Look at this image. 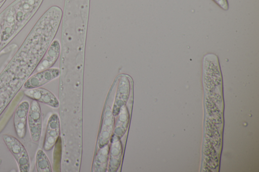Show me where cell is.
I'll list each match as a JSON object with an SVG mask.
<instances>
[{
    "label": "cell",
    "mask_w": 259,
    "mask_h": 172,
    "mask_svg": "<svg viewBox=\"0 0 259 172\" xmlns=\"http://www.w3.org/2000/svg\"><path fill=\"white\" fill-rule=\"evenodd\" d=\"M90 0H65L61 34V63H83Z\"/></svg>",
    "instance_id": "obj_1"
},
{
    "label": "cell",
    "mask_w": 259,
    "mask_h": 172,
    "mask_svg": "<svg viewBox=\"0 0 259 172\" xmlns=\"http://www.w3.org/2000/svg\"><path fill=\"white\" fill-rule=\"evenodd\" d=\"M44 0H15L11 4L20 32L36 13Z\"/></svg>",
    "instance_id": "obj_2"
},
{
    "label": "cell",
    "mask_w": 259,
    "mask_h": 172,
    "mask_svg": "<svg viewBox=\"0 0 259 172\" xmlns=\"http://www.w3.org/2000/svg\"><path fill=\"white\" fill-rule=\"evenodd\" d=\"M113 85L115 87V94L112 112L116 117L128 100L132 91L133 80L130 76L121 74L117 77Z\"/></svg>",
    "instance_id": "obj_3"
},
{
    "label": "cell",
    "mask_w": 259,
    "mask_h": 172,
    "mask_svg": "<svg viewBox=\"0 0 259 172\" xmlns=\"http://www.w3.org/2000/svg\"><path fill=\"white\" fill-rule=\"evenodd\" d=\"M3 141L15 159L20 172H28L30 160L28 153L23 144L16 137L8 134L3 135Z\"/></svg>",
    "instance_id": "obj_4"
},
{
    "label": "cell",
    "mask_w": 259,
    "mask_h": 172,
    "mask_svg": "<svg viewBox=\"0 0 259 172\" xmlns=\"http://www.w3.org/2000/svg\"><path fill=\"white\" fill-rule=\"evenodd\" d=\"M2 17V31L1 50L19 33L15 11L11 4L1 13Z\"/></svg>",
    "instance_id": "obj_5"
},
{
    "label": "cell",
    "mask_w": 259,
    "mask_h": 172,
    "mask_svg": "<svg viewBox=\"0 0 259 172\" xmlns=\"http://www.w3.org/2000/svg\"><path fill=\"white\" fill-rule=\"evenodd\" d=\"M27 123L31 140L34 142L39 141L41 133V111L39 102L31 101L27 117Z\"/></svg>",
    "instance_id": "obj_6"
},
{
    "label": "cell",
    "mask_w": 259,
    "mask_h": 172,
    "mask_svg": "<svg viewBox=\"0 0 259 172\" xmlns=\"http://www.w3.org/2000/svg\"><path fill=\"white\" fill-rule=\"evenodd\" d=\"M59 75L60 70L56 68H51L37 72L27 79L23 87L25 89L40 87L57 78Z\"/></svg>",
    "instance_id": "obj_7"
},
{
    "label": "cell",
    "mask_w": 259,
    "mask_h": 172,
    "mask_svg": "<svg viewBox=\"0 0 259 172\" xmlns=\"http://www.w3.org/2000/svg\"><path fill=\"white\" fill-rule=\"evenodd\" d=\"M114 116L109 106H107L103 115L101 125L98 139V145L100 148L108 144L114 131Z\"/></svg>",
    "instance_id": "obj_8"
},
{
    "label": "cell",
    "mask_w": 259,
    "mask_h": 172,
    "mask_svg": "<svg viewBox=\"0 0 259 172\" xmlns=\"http://www.w3.org/2000/svg\"><path fill=\"white\" fill-rule=\"evenodd\" d=\"M60 133V120L56 113H53L49 118L43 143V149L47 151L51 150L57 143Z\"/></svg>",
    "instance_id": "obj_9"
},
{
    "label": "cell",
    "mask_w": 259,
    "mask_h": 172,
    "mask_svg": "<svg viewBox=\"0 0 259 172\" xmlns=\"http://www.w3.org/2000/svg\"><path fill=\"white\" fill-rule=\"evenodd\" d=\"M29 106L27 101H23L18 104L14 112V129L17 137L20 139H23L26 135Z\"/></svg>",
    "instance_id": "obj_10"
},
{
    "label": "cell",
    "mask_w": 259,
    "mask_h": 172,
    "mask_svg": "<svg viewBox=\"0 0 259 172\" xmlns=\"http://www.w3.org/2000/svg\"><path fill=\"white\" fill-rule=\"evenodd\" d=\"M24 94L33 100L43 103L50 107L57 108L59 101L56 96L49 90L42 87L25 89Z\"/></svg>",
    "instance_id": "obj_11"
},
{
    "label": "cell",
    "mask_w": 259,
    "mask_h": 172,
    "mask_svg": "<svg viewBox=\"0 0 259 172\" xmlns=\"http://www.w3.org/2000/svg\"><path fill=\"white\" fill-rule=\"evenodd\" d=\"M109 148V162L108 171H116L120 165L122 156V146L120 138L113 134L110 139Z\"/></svg>",
    "instance_id": "obj_12"
},
{
    "label": "cell",
    "mask_w": 259,
    "mask_h": 172,
    "mask_svg": "<svg viewBox=\"0 0 259 172\" xmlns=\"http://www.w3.org/2000/svg\"><path fill=\"white\" fill-rule=\"evenodd\" d=\"M61 51V44L54 39L50 44L35 71L37 72L51 68L57 61Z\"/></svg>",
    "instance_id": "obj_13"
},
{
    "label": "cell",
    "mask_w": 259,
    "mask_h": 172,
    "mask_svg": "<svg viewBox=\"0 0 259 172\" xmlns=\"http://www.w3.org/2000/svg\"><path fill=\"white\" fill-rule=\"evenodd\" d=\"M117 116L113 132L114 134L121 138L127 130L130 121L129 112L126 105L121 108Z\"/></svg>",
    "instance_id": "obj_14"
},
{
    "label": "cell",
    "mask_w": 259,
    "mask_h": 172,
    "mask_svg": "<svg viewBox=\"0 0 259 172\" xmlns=\"http://www.w3.org/2000/svg\"><path fill=\"white\" fill-rule=\"evenodd\" d=\"M110 146L108 144L100 148L93 163L94 171L104 172L107 169Z\"/></svg>",
    "instance_id": "obj_15"
},
{
    "label": "cell",
    "mask_w": 259,
    "mask_h": 172,
    "mask_svg": "<svg viewBox=\"0 0 259 172\" xmlns=\"http://www.w3.org/2000/svg\"><path fill=\"white\" fill-rule=\"evenodd\" d=\"M35 166L37 172H51L49 159L42 149H38L35 155Z\"/></svg>",
    "instance_id": "obj_16"
},
{
    "label": "cell",
    "mask_w": 259,
    "mask_h": 172,
    "mask_svg": "<svg viewBox=\"0 0 259 172\" xmlns=\"http://www.w3.org/2000/svg\"><path fill=\"white\" fill-rule=\"evenodd\" d=\"M218 6L225 11L229 9L228 0H212Z\"/></svg>",
    "instance_id": "obj_17"
},
{
    "label": "cell",
    "mask_w": 259,
    "mask_h": 172,
    "mask_svg": "<svg viewBox=\"0 0 259 172\" xmlns=\"http://www.w3.org/2000/svg\"><path fill=\"white\" fill-rule=\"evenodd\" d=\"M2 17L1 14H0V52L1 50V41H2Z\"/></svg>",
    "instance_id": "obj_18"
},
{
    "label": "cell",
    "mask_w": 259,
    "mask_h": 172,
    "mask_svg": "<svg viewBox=\"0 0 259 172\" xmlns=\"http://www.w3.org/2000/svg\"><path fill=\"white\" fill-rule=\"evenodd\" d=\"M6 0H0V4L3 3V2H5Z\"/></svg>",
    "instance_id": "obj_19"
},
{
    "label": "cell",
    "mask_w": 259,
    "mask_h": 172,
    "mask_svg": "<svg viewBox=\"0 0 259 172\" xmlns=\"http://www.w3.org/2000/svg\"><path fill=\"white\" fill-rule=\"evenodd\" d=\"M4 3H5V2H3L1 4H0V8L2 7V6L4 5Z\"/></svg>",
    "instance_id": "obj_20"
}]
</instances>
